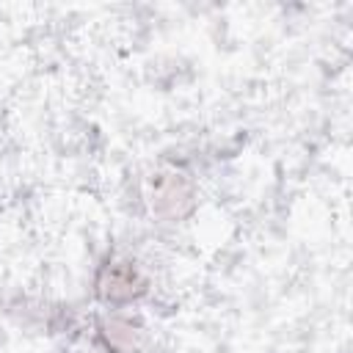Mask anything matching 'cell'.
I'll list each match as a JSON object with an SVG mask.
<instances>
[{
  "instance_id": "obj_1",
  "label": "cell",
  "mask_w": 353,
  "mask_h": 353,
  "mask_svg": "<svg viewBox=\"0 0 353 353\" xmlns=\"http://www.w3.org/2000/svg\"><path fill=\"white\" fill-rule=\"evenodd\" d=\"M99 292L108 298V301H124V298H132L138 292V276L130 265H113L102 273L99 279Z\"/></svg>"
},
{
  "instance_id": "obj_2",
  "label": "cell",
  "mask_w": 353,
  "mask_h": 353,
  "mask_svg": "<svg viewBox=\"0 0 353 353\" xmlns=\"http://www.w3.org/2000/svg\"><path fill=\"white\" fill-rule=\"evenodd\" d=\"M165 182H168V188H157L154 190V204H157V210H163V204H171V215L174 212L179 215V204L190 201V190H188V185H185V179L179 174H168Z\"/></svg>"
}]
</instances>
